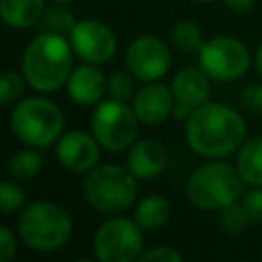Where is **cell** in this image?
I'll list each match as a JSON object with an SVG mask.
<instances>
[{
  "label": "cell",
  "instance_id": "5bb4252c",
  "mask_svg": "<svg viewBox=\"0 0 262 262\" xmlns=\"http://www.w3.org/2000/svg\"><path fill=\"white\" fill-rule=\"evenodd\" d=\"M68 96L80 106H92L102 100L106 94V76L94 63L76 66L66 82Z\"/></svg>",
  "mask_w": 262,
  "mask_h": 262
},
{
  "label": "cell",
  "instance_id": "1f68e13d",
  "mask_svg": "<svg viewBox=\"0 0 262 262\" xmlns=\"http://www.w3.org/2000/svg\"><path fill=\"white\" fill-rule=\"evenodd\" d=\"M254 68H256L258 76L262 78V43L258 45V49H256V53H254Z\"/></svg>",
  "mask_w": 262,
  "mask_h": 262
},
{
  "label": "cell",
  "instance_id": "83f0119b",
  "mask_svg": "<svg viewBox=\"0 0 262 262\" xmlns=\"http://www.w3.org/2000/svg\"><path fill=\"white\" fill-rule=\"evenodd\" d=\"M242 205L246 207L252 221H262V186H252L242 194Z\"/></svg>",
  "mask_w": 262,
  "mask_h": 262
},
{
  "label": "cell",
  "instance_id": "4316f807",
  "mask_svg": "<svg viewBox=\"0 0 262 262\" xmlns=\"http://www.w3.org/2000/svg\"><path fill=\"white\" fill-rule=\"evenodd\" d=\"M135 262H184V258L172 246H158L147 252H141V256Z\"/></svg>",
  "mask_w": 262,
  "mask_h": 262
},
{
  "label": "cell",
  "instance_id": "44dd1931",
  "mask_svg": "<svg viewBox=\"0 0 262 262\" xmlns=\"http://www.w3.org/2000/svg\"><path fill=\"white\" fill-rule=\"evenodd\" d=\"M43 168V156L37 147L16 149L8 158V172L16 180H29L35 178Z\"/></svg>",
  "mask_w": 262,
  "mask_h": 262
},
{
  "label": "cell",
  "instance_id": "7a4b0ae2",
  "mask_svg": "<svg viewBox=\"0 0 262 262\" xmlns=\"http://www.w3.org/2000/svg\"><path fill=\"white\" fill-rule=\"evenodd\" d=\"M74 70L70 39L53 33H39L23 51L20 72L27 84L39 94H51L66 86Z\"/></svg>",
  "mask_w": 262,
  "mask_h": 262
},
{
  "label": "cell",
  "instance_id": "ba28073f",
  "mask_svg": "<svg viewBox=\"0 0 262 262\" xmlns=\"http://www.w3.org/2000/svg\"><path fill=\"white\" fill-rule=\"evenodd\" d=\"M252 55L248 45L231 35H217L199 49V68L215 82H233L250 68Z\"/></svg>",
  "mask_w": 262,
  "mask_h": 262
},
{
  "label": "cell",
  "instance_id": "8fae6325",
  "mask_svg": "<svg viewBox=\"0 0 262 262\" xmlns=\"http://www.w3.org/2000/svg\"><path fill=\"white\" fill-rule=\"evenodd\" d=\"M70 45L74 55L86 63H108L117 53V37L113 29L98 18H82L70 33Z\"/></svg>",
  "mask_w": 262,
  "mask_h": 262
},
{
  "label": "cell",
  "instance_id": "ac0fdd59",
  "mask_svg": "<svg viewBox=\"0 0 262 262\" xmlns=\"http://www.w3.org/2000/svg\"><path fill=\"white\" fill-rule=\"evenodd\" d=\"M235 154V168L244 184L262 186V135L248 137Z\"/></svg>",
  "mask_w": 262,
  "mask_h": 262
},
{
  "label": "cell",
  "instance_id": "5b68a950",
  "mask_svg": "<svg viewBox=\"0 0 262 262\" xmlns=\"http://www.w3.org/2000/svg\"><path fill=\"white\" fill-rule=\"evenodd\" d=\"M63 113L51 98H20L10 113V129L16 139L29 147H47L63 133Z\"/></svg>",
  "mask_w": 262,
  "mask_h": 262
},
{
  "label": "cell",
  "instance_id": "ffe728a7",
  "mask_svg": "<svg viewBox=\"0 0 262 262\" xmlns=\"http://www.w3.org/2000/svg\"><path fill=\"white\" fill-rule=\"evenodd\" d=\"M76 23H78L76 14L66 4L51 2V6H47L43 16H41L39 29H41V33H53V35L70 37V33L76 27Z\"/></svg>",
  "mask_w": 262,
  "mask_h": 262
},
{
  "label": "cell",
  "instance_id": "7c38bea8",
  "mask_svg": "<svg viewBox=\"0 0 262 262\" xmlns=\"http://www.w3.org/2000/svg\"><path fill=\"white\" fill-rule=\"evenodd\" d=\"M55 158L57 162L76 174H86L94 166H98L100 160V143L92 133H86L82 129H72L61 133L55 145Z\"/></svg>",
  "mask_w": 262,
  "mask_h": 262
},
{
  "label": "cell",
  "instance_id": "2e32d148",
  "mask_svg": "<svg viewBox=\"0 0 262 262\" xmlns=\"http://www.w3.org/2000/svg\"><path fill=\"white\" fill-rule=\"evenodd\" d=\"M211 78L201 68H184L180 70L170 84L174 100L186 104L190 108H199L209 100L211 94Z\"/></svg>",
  "mask_w": 262,
  "mask_h": 262
},
{
  "label": "cell",
  "instance_id": "9a60e30c",
  "mask_svg": "<svg viewBox=\"0 0 262 262\" xmlns=\"http://www.w3.org/2000/svg\"><path fill=\"white\" fill-rule=\"evenodd\" d=\"M168 162L166 147L156 139H139L127 151V168L137 180H149L164 172Z\"/></svg>",
  "mask_w": 262,
  "mask_h": 262
},
{
  "label": "cell",
  "instance_id": "f1b7e54d",
  "mask_svg": "<svg viewBox=\"0 0 262 262\" xmlns=\"http://www.w3.org/2000/svg\"><path fill=\"white\" fill-rule=\"evenodd\" d=\"M242 104L246 106L248 113L262 115V82L248 84L242 92Z\"/></svg>",
  "mask_w": 262,
  "mask_h": 262
},
{
  "label": "cell",
  "instance_id": "603a6c76",
  "mask_svg": "<svg viewBox=\"0 0 262 262\" xmlns=\"http://www.w3.org/2000/svg\"><path fill=\"white\" fill-rule=\"evenodd\" d=\"M27 80L23 72L16 70H4L0 72V104H16L23 98Z\"/></svg>",
  "mask_w": 262,
  "mask_h": 262
},
{
  "label": "cell",
  "instance_id": "8992f818",
  "mask_svg": "<svg viewBox=\"0 0 262 262\" xmlns=\"http://www.w3.org/2000/svg\"><path fill=\"white\" fill-rule=\"evenodd\" d=\"M82 190L92 209L115 215L131 209L137 199L139 186L137 178L131 174L129 168L117 164H102L86 172Z\"/></svg>",
  "mask_w": 262,
  "mask_h": 262
},
{
  "label": "cell",
  "instance_id": "f546056e",
  "mask_svg": "<svg viewBox=\"0 0 262 262\" xmlns=\"http://www.w3.org/2000/svg\"><path fill=\"white\" fill-rule=\"evenodd\" d=\"M14 256H16V237L8 227L0 225V262H12Z\"/></svg>",
  "mask_w": 262,
  "mask_h": 262
},
{
  "label": "cell",
  "instance_id": "7402d4cb",
  "mask_svg": "<svg viewBox=\"0 0 262 262\" xmlns=\"http://www.w3.org/2000/svg\"><path fill=\"white\" fill-rule=\"evenodd\" d=\"M170 39L182 53H199V49L207 41L203 29L194 20H178L170 31Z\"/></svg>",
  "mask_w": 262,
  "mask_h": 262
},
{
  "label": "cell",
  "instance_id": "d6986e66",
  "mask_svg": "<svg viewBox=\"0 0 262 262\" xmlns=\"http://www.w3.org/2000/svg\"><path fill=\"white\" fill-rule=\"evenodd\" d=\"M172 217V205L162 194H147L135 205L133 219L143 231H156L164 227Z\"/></svg>",
  "mask_w": 262,
  "mask_h": 262
},
{
  "label": "cell",
  "instance_id": "4fadbf2b",
  "mask_svg": "<svg viewBox=\"0 0 262 262\" xmlns=\"http://www.w3.org/2000/svg\"><path fill=\"white\" fill-rule=\"evenodd\" d=\"M133 111L143 125H162L172 117L174 94L162 82H145L133 96Z\"/></svg>",
  "mask_w": 262,
  "mask_h": 262
},
{
  "label": "cell",
  "instance_id": "6da1fadb",
  "mask_svg": "<svg viewBox=\"0 0 262 262\" xmlns=\"http://www.w3.org/2000/svg\"><path fill=\"white\" fill-rule=\"evenodd\" d=\"M184 133L194 154L205 160H223L246 141V121L235 108L207 100L190 113Z\"/></svg>",
  "mask_w": 262,
  "mask_h": 262
},
{
  "label": "cell",
  "instance_id": "d6a6232c",
  "mask_svg": "<svg viewBox=\"0 0 262 262\" xmlns=\"http://www.w3.org/2000/svg\"><path fill=\"white\" fill-rule=\"evenodd\" d=\"M49 2H55V4H70V2H74V0H49Z\"/></svg>",
  "mask_w": 262,
  "mask_h": 262
},
{
  "label": "cell",
  "instance_id": "484cf974",
  "mask_svg": "<svg viewBox=\"0 0 262 262\" xmlns=\"http://www.w3.org/2000/svg\"><path fill=\"white\" fill-rule=\"evenodd\" d=\"M25 205V190L12 180H0V213H14Z\"/></svg>",
  "mask_w": 262,
  "mask_h": 262
},
{
  "label": "cell",
  "instance_id": "9c48e42d",
  "mask_svg": "<svg viewBox=\"0 0 262 262\" xmlns=\"http://www.w3.org/2000/svg\"><path fill=\"white\" fill-rule=\"evenodd\" d=\"M92 252L98 262H135L143 252V229L135 219L111 217L96 229Z\"/></svg>",
  "mask_w": 262,
  "mask_h": 262
},
{
  "label": "cell",
  "instance_id": "4dcf8cb0",
  "mask_svg": "<svg viewBox=\"0 0 262 262\" xmlns=\"http://www.w3.org/2000/svg\"><path fill=\"white\" fill-rule=\"evenodd\" d=\"M225 8L231 10V12H237V14H246L254 8L256 0H223Z\"/></svg>",
  "mask_w": 262,
  "mask_h": 262
},
{
  "label": "cell",
  "instance_id": "277c9868",
  "mask_svg": "<svg viewBox=\"0 0 262 262\" xmlns=\"http://www.w3.org/2000/svg\"><path fill=\"white\" fill-rule=\"evenodd\" d=\"M70 213L53 201H35L18 215V235L35 252H55L68 244L72 235Z\"/></svg>",
  "mask_w": 262,
  "mask_h": 262
},
{
  "label": "cell",
  "instance_id": "e0dca14e",
  "mask_svg": "<svg viewBox=\"0 0 262 262\" xmlns=\"http://www.w3.org/2000/svg\"><path fill=\"white\" fill-rule=\"evenodd\" d=\"M47 0H0V20L8 29L25 31L39 27Z\"/></svg>",
  "mask_w": 262,
  "mask_h": 262
},
{
  "label": "cell",
  "instance_id": "d4e9b609",
  "mask_svg": "<svg viewBox=\"0 0 262 262\" xmlns=\"http://www.w3.org/2000/svg\"><path fill=\"white\" fill-rule=\"evenodd\" d=\"M135 78L131 76V72H123V70H117L113 72L111 76H106V94L108 98H115V100H133L135 96Z\"/></svg>",
  "mask_w": 262,
  "mask_h": 262
},
{
  "label": "cell",
  "instance_id": "30bf717a",
  "mask_svg": "<svg viewBox=\"0 0 262 262\" xmlns=\"http://www.w3.org/2000/svg\"><path fill=\"white\" fill-rule=\"evenodd\" d=\"M172 66L170 47L156 35H139L125 49V68L135 80L158 82Z\"/></svg>",
  "mask_w": 262,
  "mask_h": 262
},
{
  "label": "cell",
  "instance_id": "836d02e7",
  "mask_svg": "<svg viewBox=\"0 0 262 262\" xmlns=\"http://www.w3.org/2000/svg\"><path fill=\"white\" fill-rule=\"evenodd\" d=\"M74 262H98V260H92V258H80V260H74Z\"/></svg>",
  "mask_w": 262,
  "mask_h": 262
},
{
  "label": "cell",
  "instance_id": "e575fe53",
  "mask_svg": "<svg viewBox=\"0 0 262 262\" xmlns=\"http://www.w3.org/2000/svg\"><path fill=\"white\" fill-rule=\"evenodd\" d=\"M194 2H201V4H211V2H215V0H194Z\"/></svg>",
  "mask_w": 262,
  "mask_h": 262
},
{
  "label": "cell",
  "instance_id": "52a82bcc",
  "mask_svg": "<svg viewBox=\"0 0 262 262\" xmlns=\"http://www.w3.org/2000/svg\"><path fill=\"white\" fill-rule=\"evenodd\" d=\"M90 131L106 151H125L137 139L139 119L127 102L106 98L92 111Z\"/></svg>",
  "mask_w": 262,
  "mask_h": 262
},
{
  "label": "cell",
  "instance_id": "3957f363",
  "mask_svg": "<svg viewBox=\"0 0 262 262\" xmlns=\"http://www.w3.org/2000/svg\"><path fill=\"white\" fill-rule=\"evenodd\" d=\"M242 194L244 180L237 168L225 160H207L192 170L186 182V199L203 211H221Z\"/></svg>",
  "mask_w": 262,
  "mask_h": 262
},
{
  "label": "cell",
  "instance_id": "cb8c5ba5",
  "mask_svg": "<svg viewBox=\"0 0 262 262\" xmlns=\"http://www.w3.org/2000/svg\"><path fill=\"white\" fill-rule=\"evenodd\" d=\"M219 223L227 233L235 235V233H242L252 223V219H250L246 207L242 205V201H235L219 211Z\"/></svg>",
  "mask_w": 262,
  "mask_h": 262
}]
</instances>
